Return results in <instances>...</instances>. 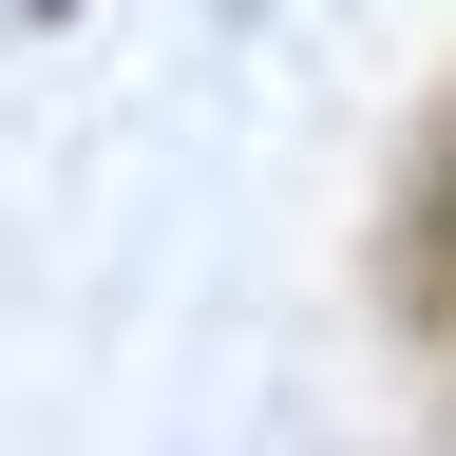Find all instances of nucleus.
<instances>
[{"mask_svg":"<svg viewBox=\"0 0 456 456\" xmlns=\"http://www.w3.org/2000/svg\"><path fill=\"white\" fill-rule=\"evenodd\" d=\"M419 285L456 305V134H437V171H419Z\"/></svg>","mask_w":456,"mask_h":456,"instance_id":"f257e3e1","label":"nucleus"},{"mask_svg":"<svg viewBox=\"0 0 456 456\" xmlns=\"http://www.w3.org/2000/svg\"><path fill=\"white\" fill-rule=\"evenodd\" d=\"M20 20H77V0H20Z\"/></svg>","mask_w":456,"mask_h":456,"instance_id":"f03ea898","label":"nucleus"}]
</instances>
